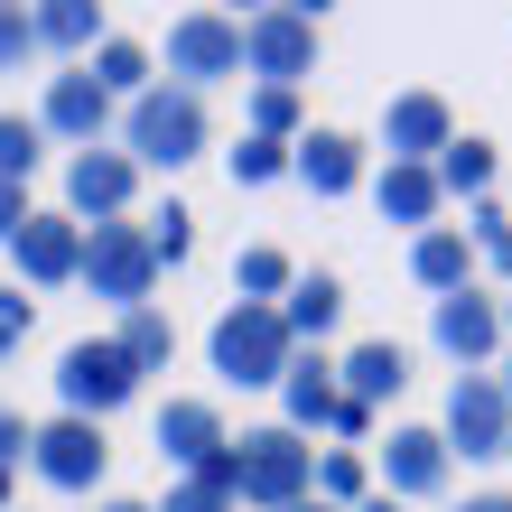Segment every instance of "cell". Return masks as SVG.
Instances as JSON below:
<instances>
[{
	"label": "cell",
	"mask_w": 512,
	"mask_h": 512,
	"mask_svg": "<svg viewBox=\"0 0 512 512\" xmlns=\"http://www.w3.org/2000/svg\"><path fill=\"white\" fill-rule=\"evenodd\" d=\"M205 354H215V373H224L233 391H280L289 364H298V336L280 326V308L233 298V308L215 317V336H205Z\"/></svg>",
	"instance_id": "6da1fadb"
},
{
	"label": "cell",
	"mask_w": 512,
	"mask_h": 512,
	"mask_svg": "<svg viewBox=\"0 0 512 512\" xmlns=\"http://www.w3.org/2000/svg\"><path fill=\"white\" fill-rule=\"evenodd\" d=\"M122 149H131V168H187V159H205V94L149 84V94L122 112Z\"/></svg>",
	"instance_id": "7a4b0ae2"
},
{
	"label": "cell",
	"mask_w": 512,
	"mask_h": 512,
	"mask_svg": "<svg viewBox=\"0 0 512 512\" xmlns=\"http://www.w3.org/2000/svg\"><path fill=\"white\" fill-rule=\"evenodd\" d=\"M243 75L252 84H280V94H298V84L317 75V10H298V0H270V10L243 19Z\"/></svg>",
	"instance_id": "3957f363"
},
{
	"label": "cell",
	"mask_w": 512,
	"mask_h": 512,
	"mask_svg": "<svg viewBox=\"0 0 512 512\" xmlns=\"http://www.w3.org/2000/svg\"><path fill=\"white\" fill-rule=\"evenodd\" d=\"M243 503L252 512H298V503H317V447L289 429H252L243 438Z\"/></svg>",
	"instance_id": "277c9868"
},
{
	"label": "cell",
	"mask_w": 512,
	"mask_h": 512,
	"mask_svg": "<svg viewBox=\"0 0 512 512\" xmlns=\"http://www.w3.org/2000/svg\"><path fill=\"white\" fill-rule=\"evenodd\" d=\"M94 298H112V308H149V289H159V252H149V224H94L84 233V270H75Z\"/></svg>",
	"instance_id": "5b68a950"
},
{
	"label": "cell",
	"mask_w": 512,
	"mask_h": 512,
	"mask_svg": "<svg viewBox=\"0 0 512 512\" xmlns=\"http://www.w3.org/2000/svg\"><path fill=\"white\" fill-rule=\"evenodd\" d=\"M243 75V19L224 10H177L168 19V84L177 94H205V84Z\"/></svg>",
	"instance_id": "8992f818"
},
{
	"label": "cell",
	"mask_w": 512,
	"mask_h": 512,
	"mask_svg": "<svg viewBox=\"0 0 512 512\" xmlns=\"http://www.w3.org/2000/svg\"><path fill=\"white\" fill-rule=\"evenodd\" d=\"M131 391H140V373H131V354L112 336H84V345L56 354V401H66V419H94V429H103Z\"/></svg>",
	"instance_id": "52a82bcc"
},
{
	"label": "cell",
	"mask_w": 512,
	"mask_h": 512,
	"mask_svg": "<svg viewBox=\"0 0 512 512\" xmlns=\"http://www.w3.org/2000/svg\"><path fill=\"white\" fill-rule=\"evenodd\" d=\"M438 438H447V457H466V466L512 457V401H503V373H457Z\"/></svg>",
	"instance_id": "ba28073f"
},
{
	"label": "cell",
	"mask_w": 512,
	"mask_h": 512,
	"mask_svg": "<svg viewBox=\"0 0 512 512\" xmlns=\"http://www.w3.org/2000/svg\"><path fill=\"white\" fill-rule=\"evenodd\" d=\"M28 466H38L56 494H94V485H103V466H112V438L94 429V419H66V410H56L47 429L28 438Z\"/></svg>",
	"instance_id": "9c48e42d"
},
{
	"label": "cell",
	"mask_w": 512,
	"mask_h": 512,
	"mask_svg": "<svg viewBox=\"0 0 512 512\" xmlns=\"http://www.w3.org/2000/svg\"><path fill=\"white\" fill-rule=\"evenodd\" d=\"M131 196H140L131 149H75V159H66V215H75L84 233H94V224H122Z\"/></svg>",
	"instance_id": "30bf717a"
},
{
	"label": "cell",
	"mask_w": 512,
	"mask_h": 512,
	"mask_svg": "<svg viewBox=\"0 0 512 512\" xmlns=\"http://www.w3.org/2000/svg\"><path fill=\"white\" fill-rule=\"evenodd\" d=\"M447 475H457V457H447L438 429H391L382 457H373V494H391V503H429V494H447Z\"/></svg>",
	"instance_id": "8fae6325"
},
{
	"label": "cell",
	"mask_w": 512,
	"mask_h": 512,
	"mask_svg": "<svg viewBox=\"0 0 512 512\" xmlns=\"http://www.w3.org/2000/svg\"><path fill=\"white\" fill-rule=\"evenodd\" d=\"M429 336L447 364H466V373H494V345H503V298L494 289H457V298H438L429 308Z\"/></svg>",
	"instance_id": "7c38bea8"
},
{
	"label": "cell",
	"mask_w": 512,
	"mask_h": 512,
	"mask_svg": "<svg viewBox=\"0 0 512 512\" xmlns=\"http://www.w3.org/2000/svg\"><path fill=\"white\" fill-rule=\"evenodd\" d=\"M447 140H457L447 94H429V84H419V94H391V103H382V149H391L401 168H438Z\"/></svg>",
	"instance_id": "4fadbf2b"
},
{
	"label": "cell",
	"mask_w": 512,
	"mask_h": 512,
	"mask_svg": "<svg viewBox=\"0 0 512 512\" xmlns=\"http://www.w3.org/2000/svg\"><path fill=\"white\" fill-rule=\"evenodd\" d=\"M38 131L47 140H75V149H103V131H112V94L94 75H47V103H38Z\"/></svg>",
	"instance_id": "5bb4252c"
},
{
	"label": "cell",
	"mask_w": 512,
	"mask_h": 512,
	"mask_svg": "<svg viewBox=\"0 0 512 512\" xmlns=\"http://www.w3.org/2000/svg\"><path fill=\"white\" fill-rule=\"evenodd\" d=\"M289 177L308 196H354V187H364V140H354V131H298Z\"/></svg>",
	"instance_id": "9a60e30c"
},
{
	"label": "cell",
	"mask_w": 512,
	"mask_h": 512,
	"mask_svg": "<svg viewBox=\"0 0 512 512\" xmlns=\"http://www.w3.org/2000/svg\"><path fill=\"white\" fill-rule=\"evenodd\" d=\"M224 447H233V429H224V410H215V401H168V410H159V457H168L177 475L215 466Z\"/></svg>",
	"instance_id": "2e32d148"
},
{
	"label": "cell",
	"mask_w": 512,
	"mask_h": 512,
	"mask_svg": "<svg viewBox=\"0 0 512 512\" xmlns=\"http://www.w3.org/2000/svg\"><path fill=\"white\" fill-rule=\"evenodd\" d=\"M19 280L28 289H56V280H75L84 270V224L75 215H28V233H19Z\"/></svg>",
	"instance_id": "e0dca14e"
},
{
	"label": "cell",
	"mask_w": 512,
	"mask_h": 512,
	"mask_svg": "<svg viewBox=\"0 0 512 512\" xmlns=\"http://www.w3.org/2000/svg\"><path fill=\"white\" fill-rule=\"evenodd\" d=\"M373 205H382V224H410V243L438 224V205H447V187H438V168H401V159H382V177H373Z\"/></svg>",
	"instance_id": "ac0fdd59"
},
{
	"label": "cell",
	"mask_w": 512,
	"mask_h": 512,
	"mask_svg": "<svg viewBox=\"0 0 512 512\" xmlns=\"http://www.w3.org/2000/svg\"><path fill=\"white\" fill-rule=\"evenodd\" d=\"M410 280L429 289V298H457V289H475V243H466V224H429L410 243Z\"/></svg>",
	"instance_id": "d6986e66"
},
{
	"label": "cell",
	"mask_w": 512,
	"mask_h": 512,
	"mask_svg": "<svg viewBox=\"0 0 512 512\" xmlns=\"http://www.w3.org/2000/svg\"><path fill=\"white\" fill-rule=\"evenodd\" d=\"M336 382H345V401H364V410H382V401H401V382H410V345H391V336H364L336 364Z\"/></svg>",
	"instance_id": "ffe728a7"
},
{
	"label": "cell",
	"mask_w": 512,
	"mask_h": 512,
	"mask_svg": "<svg viewBox=\"0 0 512 512\" xmlns=\"http://www.w3.org/2000/svg\"><path fill=\"white\" fill-rule=\"evenodd\" d=\"M280 326H289V336L317 354V345L345 326V280H336V270H298V289L280 298Z\"/></svg>",
	"instance_id": "44dd1931"
},
{
	"label": "cell",
	"mask_w": 512,
	"mask_h": 512,
	"mask_svg": "<svg viewBox=\"0 0 512 512\" xmlns=\"http://www.w3.org/2000/svg\"><path fill=\"white\" fill-rule=\"evenodd\" d=\"M336 401H345L336 364L298 345V364H289V382H280V410H289V429H298V438H308V429H326V419H336Z\"/></svg>",
	"instance_id": "7402d4cb"
},
{
	"label": "cell",
	"mask_w": 512,
	"mask_h": 512,
	"mask_svg": "<svg viewBox=\"0 0 512 512\" xmlns=\"http://www.w3.org/2000/svg\"><path fill=\"white\" fill-rule=\"evenodd\" d=\"M298 289V261L280 243H243V261H233V298H252V308H280V298Z\"/></svg>",
	"instance_id": "603a6c76"
},
{
	"label": "cell",
	"mask_w": 512,
	"mask_h": 512,
	"mask_svg": "<svg viewBox=\"0 0 512 512\" xmlns=\"http://www.w3.org/2000/svg\"><path fill=\"white\" fill-rule=\"evenodd\" d=\"M112 345L131 354V373H140V382L177 364V326H168V308H159V298H149V308H131V317H122V336H112Z\"/></svg>",
	"instance_id": "cb8c5ba5"
},
{
	"label": "cell",
	"mask_w": 512,
	"mask_h": 512,
	"mask_svg": "<svg viewBox=\"0 0 512 512\" xmlns=\"http://www.w3.org/2000/svg\"><path fill=\"white\" fill-rule=\"evenodd\" d=\"M84 75H94V84H103V94L122 103V112H131V103L149 94V84H159V75H149V47H140V38H103V47H94V66H84Z\"/></svg>",
	"instance_id": "d4e9b609"
},
{
	"label": "cell",
	"mask_w": 512,
	"mask_h": 512,
	"mask_svg": "<svg viewBox=\"0 0 512 512\" xmlns=\"http://www.w3.org/2000/svg\"><path fill=\"white\" fill-rule=\"evenodd\" d=\"M494 140H475V131H457V140H447V159H438V187L447 196H466V205H485L494 196Z\"/></svg>",
	"instance_id": "484cf974"
},
{
	"label": "cell",
	"mask_w": 512,
	"mask_h": 512,
	"mask_svg": "<svg viewBox=\"0 0 512 512\" xmlns=\"http://www.w3.org/2000/svg\"><path fill=\"white\" fill-rule=\"evenodd\" d=\"M28 19H38V47H103L112 38L94 0H47V10H28Z\"/></svg>",
	"instance_id": "4316f807"
},
{
	"label": "cell",
	"mask_w": 512,
	"mask_h": 512,
	"mask_svg": "<svg viewBox=\"0 0 512 512\" xmlns=\"http://www.w3.org/2000/svg\"><path fill=\"white\" fill-rule=\"evenodd\" d=\"M364 494H373V466L354 457V447H326V457H317V503L326 512H354Z\"/></svg>",
	"instance_id": "83f0119b"
},
{
	"label": "cell",
	"mask_w": 512,
	"mask_h": 512,
	"mask_svg": "<svg viewBox=\"0 0 512 512\" xmlns=\"http://www.w3.org/2000/svg\"><path fill=\"white\" fill-rule=\"evenodd\" d=\"M38 149H47L38 112H0V177H10V187H28V168H38Z\"/></svg>",
	"instance_id": "f1b7e54d"
},
{
	"label": "cell",
	"mask_w": 512,
	"mask_h": 512,
	"mask_svg": "<svg viewBox=\"0 0 512 512\" xmlns=\"http://www.w3.org/2000/svg\"><path fill=\"white\" fill-rule=\"evenodd\" d=\"M224 177H233V187H270V177H289V149H280V140H252V131H243V140L224 149Z\"/></svg>",
	"instance_id": "f546056e"
},
{
	"label": "cell",
	"mask_w": 512,
	"mask_h": 512,
	"mask_svg": "<svg viewBox=\"0 0 512 512\" xmlns=\"http://www.w3.org/2000/svg\"><path fill=\"white\" fill-rule=\"evenodd\" d=\"M466 243H475V261H485V270H503V280H512V215H503L494 196L466 215Z\"/></svg>",
	"instance_id": "4dcf8cb0"
},
{
	"label": "cell",
	"mask_w": 512,
	"mask_h": 512,
	"mask_svg": "<svg viewBox=\"0 0 512 512\" xmlns=\"http://www.w3.org/2000/svg\"><path fill=\"white\" fill-rule=\"evenodd\" d=\"M252 140L298 149V94H280V84H252Z\"/></svg>",
	"instance_id": "1f68e13d"
},
{
	"label": "cell",
	"mask_w": 512,
	"mask_h": 512,
	"mask_svg": "<svg viewBox=\"0 0 512 512\" xmlns=\"http://www.w3.org/2000/svg\"><path fill=\"white\" fill-rule=\"evenodd\" d=\"M149 252H159V270H177L196 252V215L187 205H159V215H149Z\"/></svg>",
	"instance_id": "d6a6232c"
},
{
	"label": "cell",
	"mask_w": 512,
	"mask_h": 512,
	"mask_svg": "<svg viewBox=\"0 0 512 512\" xmlns=\"http://www.w3.org/2000/svg\"><path fill=\"white\" fill-rule=\"evenodd\" d=\"M159 512H243V503H233L224 485H205V475H177V485H168V503Z\"/></svg>",
	"instance_id": "836d02e7"
},
{
	"label": "cell",
	"mask_w": 512,
	"mask_h": 512,
	"mask_svg": "<svg viewBox=\"0 0 512 512\" xmlns=\"http://www.w3.org/2000/svg\"><path fill=\"white\" fill-rule=\"evenodd\" d=\"M28 47H38V19H28L19 0H0V66H19Z\"/></svg>",
	"instance_id": "e575fe53"
},
{
	"label": "cell",
	"mask_w": 512,
	"mask_h": 512,
	"mask_svg": "<svg viewBox=\"0 0 512 512\" xmlns=\"http://www.w3.org/2000/svg\"><path fill=\"white\" fill-rule=\"evenodd\" d=\"M28 317H38V298H19V289H0V354H10L28 336Z\"/></svg>",
	"instance_id": "d590c367"
},
{
	"label": "cell",
	"mask_w": 512,
	"mask_h": 512,
	"mask_svg": "<svg viewBox=\"0 0 512 512\" xmlns=\"http://www.w3.org/2000/svg\"><path fill=\"white\" fill-rule=\"evenodd\" d=\"M28 215H38V205H28V187H10V177H0V243H19Z\"/></svg>",
	"instance_id": "8d00e7d4"
},
{
	"label": "cell",
	"mask_w": 512,
	"mask_h": 512,
	"mask_svg": "<svg viewBox=\"0 0 512 512\" xmlns=\"http://www.w3.org/2000/svg\"><path fill=\"white\" fill-rule=\"evenodd\" d=\"M28 438H38V429H28V419L0 401V466H19V457H28Z\"/></svg>",
	"instance_id": "74e56055"
},
{
	"label": "cell",
	"mask_w": 512,
	"mask_h": 512,
	"mask_svg": "<svg viewBox=\"0 0 512 512\" xmlns=\"http://www.w3.org/2000/svg\"><path fill=\"white\" fill-rule=\"evenodd\" d=\"M326 429H336V438H373V410H364V401H336V419H326Z\"/></svg>",
	"instance_id": "f35d334b"
},
{
	"label": "cell",
	"mask_w": 512,
	"mask_h": 512,
	"mask_svg": "<svg viewBox=\"0 0 512 512\" xmlns=\"http://www.w3.org/2000/svg\"><path fill=\"white\" fill-rule=\"evenodd\" d=\"M457 512H512V494H466Z\"/></svg>",
	"instance_id": "ab89813d"
},
{
	"label": "cell",
	"mask_w": 512,
	"mask_h": 512,
	"mask_svg": "<svg viewBox=\"0 0 512 512\" xmlns=\"http://www.w3.org/2000/svg\"><path fill=\"white\" fill-rule=\"evenodd\" d=\"M354 512H410V503H391V494H364V503H354Z\"/></svg>",
	"instance_id": "60d3db41"
},
{
	"label": "cell",
	"mask_w": 512,
	"mask_h": 512,
	"mask_svg": "<svg viewBox=\"0 0 512 512\" xmlns=\"http://www.w3.org/2000/svg\"><path fill=\"white\" fill-rule=\"evenodd\" d=\"M10 494H19V466H0V512H10Z\"/></svg>",
	"instance_id": "b9f144b4"
},
{
	"label": "cell",
	"mask_w": 512,
	"mask_h": 512,
	"mask_svg": "<svg viewBox=\"0 0 512 512\" xmlns=\"http://www.w3.org/2000/svg\"><path fill=\"white\" fill-rule=\"evenodd\" d=\"M103 512H159V503H131V494H112V503H103Z\"/></svg>",
	"instance_id": "7bdbcfd3"
},
{
	"label": "cell",
	"mask_w": 512,
	"mask_h": 512,
	"mask_svg": "<svg viewBox=\"0 0 512 512\" xmlns=\"http://www.w3.org/2000/svg\"><path fill=\"white\" fill-rule=\"evenodd\" d=\"M503 336H512V289H503Z\"/></svg>",
	"instance_id": "ee69618b"
},
{
	"label": "cell",
	"mask_w": 512,
	"mask_h": 512,
	"mask_svg": "<svg viewBox=\"0 0 512 512\" xmlns=\"http://www.w3.org/2000/svg\"><path fill=\"white\" fill-rule=\"evenodd\" d=\"M503 401H512V364H503Z\"/></svg>",
	"instance_id": "f6af8a7d"
},
{
	"label": "cell",
	"mask_w": 512,
	"mask_h": 512,
	"mask_svg": "<svg viewBox=\"0 0 512 512\" xmlns=\"http://www.w3.org/2000/svg\"><path fill=\"white\" fill-rule=\"evenodd\" d=\"M298 512H326V503H298Z\"/></svg>",
	"instance_id": "bcb514c9"
}]
</instances>
